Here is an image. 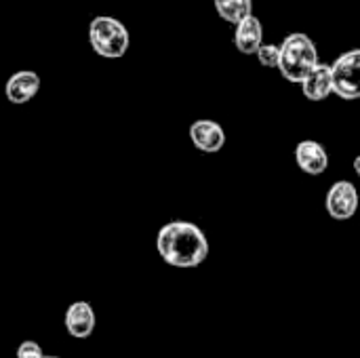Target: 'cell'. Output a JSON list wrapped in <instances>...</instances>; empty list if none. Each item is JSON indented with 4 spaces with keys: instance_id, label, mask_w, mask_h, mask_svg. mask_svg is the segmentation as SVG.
I'll return each instance as SVG.
<instances>
[{
    "instance_id": "1",
    "label": "cell",
    "mask_w": 360,
    "mask_h": 358,
    "mask_svg": "<svg viewBox=\"0 0 360 358\" xmlns=\"http://www.w3.org/2000/svg\"><path fill=\"white\" fill-rule=\"evenodd\" d=\"M156 249L162 262L173 268H196L209 255V241L196 224L177 219L158 230Z\"/></svg>"
},
{
    "instance_id": "2",
    "label": "cell",
    "mask_w": 360,
    "mask_h": 358,
    "mask_svg": "<svg viewBox=\"0 0 360 358\" xmlns=\"http://www.w3.org/2000/svg\"><path fill=\"white\" fill-rule=\"evenodd\" d=\"M319 63V49L304 32L289 34L281 44L278 70L289 82H302Z\"/></svg>"
},
{
    "instance_id": "3",
    "label": "cell",
    "mask_w": 360,
    "mask_h": 358,
    "mask_svg": "<svg viewBox=\"0 0 360 358\" xmlns=\"http://www.w3.org/2000/svg\"><path fill=\"white\" fill-rule=\"evenodd\" d=\"M89 40H91L93 51L105 59L122 57L129 51V42H131L127 27L118 19L108 17V15H99L91 21Z\"/></svg>"
},
{
    "instance_id": "4",
    "label": "cell",
    "mask_w": 360,
    "mask_h": 358,
    "mask_svg": "<svg viewBox=\"0 0 360 358\" xmlns=\"http://www.w3.org/2000/svg\"><path fill=\"white\" fill-rule=\"evenodd\" d=\"M333 93L342 99H360V49L346 51L331 63Z\"/></svg>"
},
{
    "instance_id": "5",
    "label": "cell",
    "mask_w": 360,
    "mask_h": 358,
    "mask_svg": "<svg viewBox=\"0 0 360 358\" xmlns=\"http://www.w3.org/2000/svg\"><path fill=\"white\" fill-rule=\"evenodd\" d=\"M325 207H327V213L338 222H346V219L354 217V213L359 209L356 186L352 181H335L327 192Z\"/></svg>"
},
{
    "instance_id": "6",
    "label": "cell",
    "mask_w": 360,
    "mask_h": 358,
    "mask_svg": "<svg viewBox=\"0 0 360 358\" xmlns=\"http://www.w3.org/2000/svg\"><path fill=\"white\" fill-rule=\"evenodd\" d=\"M190 139L196 150L205 154H215L224 148L226 143V133L215 120H196L190 127Z\"/></svg>"
},
{
    "instance_id": "7",
    "label": "cell",
    "mask_w": 360,
    "mask_h": 358,
    "mask_svg": "<svg viewBox=\"0 0 360 358\" xmlns=\"http://www.w3.org/2000/svg\"><path fill=\"white\" fill-rule=\"evenodd\" d=\"M295 162L308 175H323L329 169V154L319 141H300L295 146Z\"/></svg>"
},
{
    "instance_id": "8",
    "label": "cell",
    "mask_w": 360,
    "mask_h": 358,
    "mask_svg": "<svg viewBox=\"0 0 360 358\" xmlns=\"http://www.w3.org/2000/svg\"><path fill=\"white\" fill-rule=\"evenodd\" d=\"M65 329L76 340H86L95 331V312L89 302H74L65 310Z\"/></svg>"
},
{
    "instance_id": "9",
    "label": "cell",
    "mask_w": 360,
    "mask_h": 358,
    "mask_svg": "<svg viewBox=\"0 0 360 358\" xmlns=\"http://www.w3.org/2000/svg\"><path fill=\"white\" fill-rule=\"evenodd\" d=\"M6 99L15 106L27 103L40 91V76L32 70H21L6 80Z\"/></svg>"
},
{
    "instance_id": "10",
    "label": "cell",
    "mask_w": 360,
    "mask_h": 358,
    "mask_svg": "<svg viewBox=\"0 0 360 358\" xmlns=\"http://www.w3.org/2000/svg\"><path fill=\"white\" fill-rule=\"evenodd\" d=\"M234 44H236V49L243 55H255L257 49L264 44V25H262V19H257L255 15H249L240 23H236Z\"/></svg>"
},
{
    "instance_id": "11",
    "label": "cell",
    "mask_w": 360,
    "mask_h": 358,
    "mask_svg": "<svg viewBox=\"0 0 360 358\" xmlns=\"http://www.w3.org/2000/svg\"><path fill=\"white\" fill-rule=\"evenodd\" d=\"M304 89V95L310 101H323L333 93V78H331V65L316 63V68L300 82Z\"/></svg>"
},
{
    "instance_id": "12",
    "label": "cell",
    "mask_w": 360,
    "mask_h": 358,
    "mask_svg": "<svg viewBox=\"0 0 360 358\" xmlns=\"http://www.w3.org/2000/svg\"><path fill=\"white\" fill-rule=\"evenodd\" d=\"M219 17L228 23H240L245 17L253 15V2L251 0H213Z\"/></svg>"
},
{
    "instance_id": "13",
    "label": "cell",
    "mask_w": 360,
    "mask_h": 358,
    "mask_svg": "<svg viewBox=\"0 0 360 358\" xmlns=\"http://www.w3.org/2000/svg\"><path fill=\"white\" fill-rule=\"evenodd\" d=\"M257 59L264 68H278V59H281V46L276 44H262L257 49Z\"/></svg>"
},
{
    "instance_id": "14",
    "label": "cell",
    "mask_w": 360,
    "mask_h": 358,
    "mask_svg": "<svg viewBox=\"0 0 360 358\" xmlns=\"http://www.w3.org/2000/svg\"><path fill=\"white\" fill-rule=\"evenodd\" d=\"M42 348H40V344L38 342H32V340H27V342H21L19 344V348H17V358H42Z\"/></svg>"
},
{
    "instance_id": "15",
    "label": "cell",
    "mask_w": 360,
    "mask_h": 358,
    "mask_svg": "<svg viewBox=\"0 0 360 358\" xmlns=\"http://www.w3.org/2000/svg\"><path fill=\"white\" fill-rule=\"evenodd\" d=\"M354 171H356V175L360 177V154L354 158Z\"/></svg>"
},
{
    "instance_id": "16",
    "label": "cell",
    "mask_w": 360,
    "mask_h": 358,
    "mask_svg": "<svg viewBox=\"0 0 360 358\" xmlns=\"http://www.w3.org/2000/svg\"><path fill=\"white\" fill-rule=\"evenodd\" d=\"M42 358H59V357H42Z\"/></svg>"
}]
</instances>
